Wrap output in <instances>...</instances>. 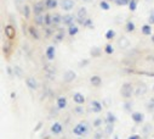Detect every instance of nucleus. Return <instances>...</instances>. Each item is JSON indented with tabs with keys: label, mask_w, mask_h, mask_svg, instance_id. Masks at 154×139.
I'll return each instance as SVG.
<instances>
[{
	"label": "nucleus",
	"mask_w": 154,
	"mask_h": 139,
	"mask_svg": "<svg viewBox=\"0 0 154 139\" xmlns=\"http://www.w3.org/2000/svg\"><path fill=\"white\" fill-rule=\"evenodd\" d=\"M134 93H135L134 87H132V84L130 82H125L120 88V95L124 99H130L134 95Z\"/></svg>",
	"instance_id": "obj_1"
},
{
	"label": "nucleus",
	"mask_w": 154,
	"mask_h": 139,
	"mask_svg": "<svg viewBox=\"0 0 154 139\" xmlns=\"http://www.w3.org/2000/svg\"><path fill=\"white\" fill-rule=\"evenodd\" d=\"M89 133V126L86 122H79L78 124L73 128V134L74 135H78V137H84Z\"/></svg>",
	"instance_id": "obj_2"
},
{
	"label": "nucleus",
	"mask_w": 154,
	"mask_h": 139,
	"mask_svg": "<svg viewBox=\"0 0 154 139\" xmlns=\"http://www.w3.org/2000/svg\"><path fill=\"white\" fill-rule=\"evenodd\" d=\"M60 5H61V9L63 11L69 12V11H72L74 9L75 1H74V0H61V4Z\"/></svg>",
	"instance_id": "obj_3"
},
{
	"label": "nucleus",
	"mask_w": 154,
	"mask_h": 139,
	"mask_svg": "<svg viewBox=\"0 0 154 139\" xmlns=\"http://www.w3.org/2000/svg\"><path fill=\"white\" fill-rule=\"evenodd\" d=\"M131 118L136 124H141L145 122V113L139 112V111H135L131 113Z\"/></svg>",
	"instance_id": "obj_4"
},
{
	"label": "nucleus",
	"mask_w": 154,
	"mask_h": 139,
	"mask_svg": "<svg viewBox=\"0 0 154 139\" xmlns=\"http://www.w3.org/2000/svg\"><path fill=\"white\" fill-rule=\"evenodd\" d=\"M45 9H46V6H45V3H44V1H38V3H35V4H34V6H33L34 16L41 15L43 12H44V10H45Z\"/></svg>",
	"instance_id": "obj_5"
},
{
	"label": "nucleus",
	"mask_w": 154,
	"mask_h": 139,
	"mask_svg": "<svg viewBox=\"0 0 154 139\" xmlns=\"http://www.w3.org/2000/svg\"><path fill=\"white\" fill-rule=\"evenodd\" d=\"M76 78V73L73 70H68L63 73V82L65 83H70Z\"/></svg>",
	"instance_id": "obj_6"
},
{
	"label": "nucleus",
	"mask_w": 154,
	"mask_h": 139,
	"mask_svg": "<svg viewBox=\"0 0 154 139\" xmlns=\"http://www.w3.org/2000/svg\"><path fill=\"white\" fill-rule=\"evenodd\" d=\"M147 90H148V87H147V84H146V83H143V82H139V83L137 84V88H136V90H135V94H136L137 96H141V95L146 94V93H147Z\"/></svg>",
	"instance_id": "obj_7"
},
{
	"label": "nucleus",
	"mask_w": 154,
	"mask_h": 139,
	"mask_svg": "<svg viewBox=\"0 0 154 139\" xmlns=\"http://www.w3.org/2000/svg\"><path fill=\"white\" fill-rule=\"evenodd\" d=\"M45 56L49 61H52L56 56V48L54 45H50L46 48V51H45Z\"/></svg>",
	"instance_id": "obj_8"
},
{
	"label": "nucleus",
	"mask_w": 154,
	"mask_h": 139,
	"mask_svg": "<svg viewBox=\"0 0 154 139\" xmlns=\"http://www.w3.org/2000/svg\"><path fill=\"white\" fill-rule=\"evenodd\" d=\"M51 133H52L54 135H58L63 132V126L60 123V122H54L52 126H51V128H50Z\"/></svg>",
	"instance_id": "obj_9"
},
{
	"label": "nucleus",
	"mask_w": 154,
	"mask_h": 139,
	"mask_svg": "<svg viewBox=\"0 0 154 139\" xmlns=\"http://www.w3.org/2000/svg\"><path fill=\"white\" fill-rule=\"evenodd\" d=\"M4 31H5V34H6V37L9 38V39H14V38L16 37V29H15V27L12 26V24H7V26H5Z\"/></svg>",
	"instance_id": "obj_10"
},
{
	"label": "nucleus",
	"mask_w": 154,
	"mask_h": 139,
	"mask_svg": "<svg viewBox=\"0 0 154 139\" xmlns=\"http://www.w3.org/2000/svg\"><path fill=\"white\" fill-rule=\"evenodd\" d=\"M90 107H91V111L94 113H100V112H102V109H103V106H102V104L98 100H92L90 103Z\"/></svg>",
	"instance_id": "obj_11"
},
{
	"label": "nucleus",
	"mask_w": 154,
	"mask_h": 139,
	"mask_svg": "<svg viewBox=\"0 0 154 139\" xmlns=\"http://www.w3.org/2000/svg\"><path fill=\"white\" fill-rule=\"evenodd\" d=\"M75 20H76V17H74V16L70 15V14H67V15H63V16H62V22H63V24H66V26H68V27H70L72 24H75V23H74Z\"/></svg>",
	"instance_id": "obj_12"
},
{
	"label": "nucleus",
	"mask_w": 154,
	"mask_h": 139,
	"mask_svg": "<svg viewBox=\"0 0 154 139\" xmlns=\"http://www.w3.org/2000/svg\"><path fill=\"white\" fill-rule=\"evenodd\" d=\"M25 85H27L31 90H36L38 89V82L34 77H27L25 78Z\"/></svg>",
	"instance_id": "obj_13"
},
{
	"label": "nucleus",
	"mask_w": 154,
	"mask_h": 139,
	"mask_svg": "<svg viewBox=\"0 0 154 139\" xmlns=\"http://www.w3.org/2000/svg\"><path fill=\"white\" fill-rule=\"evenodd\" d=\"M73 101H74L76 105H84V103H85V96H84L81 93L76 92V93L73 94Z\"/></svg>",
	"instance_id": "obj_14"
},
{
	"label": "nucleus",
	"mask_w": 154,
	"mask_h": 139,
	"mask_svg": "<svg viewBox=\"0 0 154 139\" xmlns=\"http://www.w3.org/2000/svg\"><path fill=\"white\" fill-rule=\"evenodd\" d=\"M67 98L66 96H58L57 100H56V105H57V109L60 110H63L67 107Z\"/></svg>",
	"instance_id": "obj_15"
},
{
	"label": "nucleus",
	"mask_w": 154,
	"mask_h": 139,
	"mask_svg": "<svg viewBox=\"0 0 154 139\" xmlns=\"http://www.w3.org/2000/svg\"><path fill=\"white\" fill-rule=\"evenodd\" d=\"M90 83H91V85L92 87H101L102 85V78L100 77V76H97V74H94V76H91L90 77Z\"/></svg>",
	"instance_id": "obj_16"
},
{
	"label": "nucleus",
	"mask_w": 154,
	"mask_h": 139,
	"mask_svg": "<svg viewBox=\"0 0 154 139\" xmlns=\"http://www.w3.org/2000/svg\"><path fill=\"white\" fill-rule=\"evenodd\" d=\"M118 44H119V48H120V49H127V48L130 46L131 43H130V40L127 39L126 37H120Z\"/></svg>",
	"instance_id": "obj_17"
},
{
	"label": "nucleus",
	"mask_w": 154,
	"mask_h": 139,
	"mask_svg": "<svg viewBox=\"0 0 154 139\" xmlns=\"http://www.w3.org/2000/svg\"><path fill=\"white\" fill-rule=\"evenodd\" d=\"M115 122H117V116L114 115L113 112H107V115H106V123L107 124H114Z\"/></svg>",
	"instance_id": "obj_18"
},
{
	"label": "nucleus",
	"mask_w": 154,
	"mask_h": 139,
	"mask_svg": "<svg viewBox=\"0 0 154 139\" xmlns=\"http://www.w3.org/2000/svg\"><path fill=\"white\" fill-rule=\"evenodd\" d=\"M29 34H31V37L33 38V39H35V40H38V39H40V35H39V32H38V29L34 27V26H31L29 27Z\"/></svg>",
	"instance_id": "obj_19"
},
{
	"label": "nucleus",
	"mask_w": 154,
	"mask_h": 139,
	"mask_svg": "<svg viewBox=\"0 0 154 139\" xmlns=\"http://www.w3.org/2000/svg\"><path fill=\"white\" fill-rule=\"evenodd\" d=\"M57 5H58L57 0H45V6L47 10H52V9L57 7Z\"/></svg>",
	"instance_id": "obj_20"
},
{
	"label": "nucleus",
	"mask_w": 154,
	"mask_h": 139,
	"mask_svg": "<svg viewBox=\"0 0 154 139\" xmlns=\"http://www.w3.org/2000/svg\"><path fill=\"white\" fill-rule=\"evenodd\" d=\"M61 23H62V16L56 12V14L52 15V26L57 27L58 24H61Z\"/></svg>",
	"instance_id": "obj_21"
},
{
	"label": "nucleus",
	"mask_w": 154,
	"mask_h": 139,
	"mask_svg": "<svg viewBox=\"0 0 154 139\" xmlns=\"http://www.w3.org/2000/svg\"><path fill=\"white\" fill-rule=\"evenodd\" d=\"M34 22L38 24V26H44V24H45V15L34 16Z\"/></svg>",
	"instance_id": "obj_22"
},
{
	"label": "nucleus",
	"mask_w": 154,
	"mask_h": 139,
	"mask_svg": "<svg viewBox=\"0 0 154 139\" xmlns=\"http://www.w3.org/2000/svg\"><path fill=\"white\" fill-rule=\"evenodd\" d=\"M141 32H142L143 35H150L152 34V26L150 24H143L141 27Z\"/></svg>",
	"instance_id": "obj_23"
},
{
	"label": "nucleus",
	"mask_w": 154,
	"mask_h": 139,
	"mask_svg": "<svg viewBox=\"0 0 154 139\" xmlns=\"http://www.w3.org/2000/svg\"><path fill=\"white\" fill-rule=\"evenodd\" d=\"M78 32H79V27L76 26V24H72L70 27H68V34L70 37L76 35V34H78Z\"/></svg>",
	"instance_id": "obj_24"
},
{
	"label": "nucleus",
	"mask_w": 154,
	"mask_h": 139,
	"mask_svg": "<svg viewBox=\"0 0 154 139\" xmlns=\"http://www.w3.org/2000/svg\"><path fill=\"white\" fill-rule=\"evenodd\" d=\"M135 29H136L135 23H134L132 21H127L126 24H125V31H126V32H129V33H131V32H134Z\"/></svg>",
	"instance_id": "obj_25"
},
{
	"label": "nucleus",
	"mask_w": 154,
	"mask_h": 139,
	"mask_svg": "<svg viewBox=\"0 0 154 139\" xmlns=\"http://www.w3.org/2000/svg\"><path fill=\"white\" fill-rule=\"evenodd\" d=\"M86 15H87V10H86V7L81 6V7L78 10V14H76V17H79V18H86Z\"/></svg>",
	"instance_id": "obj_26"
},
{
	"label": "nucleus",
	"mask_w": 154,
	"mask_h": 139,
	"mask_svg": "<svg viewBox=\"0 0 154 139\" xmlns=\"http://www.w3.org/2000/svg\"><path fill=\"white\" fill-rule=\"evenodd\" d=\"M22 12H23V16L25 18H29V16H31V7H29V5L24 4L23 7H22Z\"/></svg>",
	"instance_id": "obj_27"
},
{
	"label": "nucleus",
	"mask_w": 154,
	"mask_h": 139,
	"mask_svg": "<svg viewBox=\"0 0 154 139\" xmlns=\"http://www.w3.org/2000/svg\"><path fill=\"white\" fill-rule=\"evenodd\" d=\"M101 54H102L101 48L94 46V48L91 49V55H92V57H98V56H101Z\"/></svg>",
	"instance_id": "obj_28"
},
{
	"label": "nucleus",
	"mask_w": 154,
	"mask_h": 139,
	"mask_svg": "<svg viewBox=\"0 0 154 139\" xmlns=\"http://www.w3.org/2000/svg\"><path fill=\"white\" fill-rule=\"evenodd\" d=\"M115 34H117V33H115V31L114 29H108L107 32H106V39H108V40H112V39H114V38H115Z\"/></svg>",
	"instance_id": "obj_29"
},
{
	"label": "nucleus",
	"mask_w": 154,
	"mask_h": 139,
	"mask_svg": "<svg viewBox=\"0 0 154 139\" xmlns=\"http://www.w3.org/2000/svg\"><path fill=\"white\" fill-rule=\"evenodd\" d=\"M14 73H15L16 77H18V78H22V77H23V70H22L20 66H15V67H14Z\"/></svg>",
	"instance_id": "obj_30"
},
{
	"label": "nucleus",
	"mask_w": 154,
	"mask_h": 139,
	"mask_svg": "<svg viewBox=\"0 0 154 139\" xmlns=\"http://www.w3.org/2000/svg\"><path fill=\"white\" fill-rule=\"evenodd\" d=\"M100 7L102 10H105V11H108L110 9V5H109V1H107V0H102V1L100 3Z\"/></svg>",
	"instance_id": "obj_31"
},
{
	"label": "nucleus",
	"mask_w": 154,
	"mask_h": 139,
	"mask_svg": "<svg viewBox=\"0 0 154 139\" xmlns=\"http://www.w3.org/2000/svg\"><path fill=\"white\" fill-rule=\"evenodd\" d=\"M54 37H55V42H62L63 39H65V31H60Z\"/></svg>",
	"instance_id": "obj_32"
},
{
	"label": "nucleus",
	"mask_w": 154,
	"mask_h": 139,
	"mask_svg": "<svg viewBox=\"0 0 154 139\" xmlns=\"http://www.w3.org/2000/svg\"><path fill=\"white\" fill-rule=\"evenodd\" d=\"M45 26H52V15L45 14Z\"/></svg>",
	"instance_id": "obj_33"
},
{
	"label": "nucleus",
	"mask_w": 154,
	"mask_h": 139,
	"mask_svg": "<svg viewBox=\"0 0 154 139\" xmlns=\"http://www.w3.org/2000/svg\"><path fill=\"white\" fill-rule=\"evenodd\" d=\"M150 132H152V124L150 123H146L143 126V128H142V133L146 134V135H148Z\"/></svg>",
	"instance_id": "obj_34"
},
{
	"label": "nucleus",
	"mask_w": 154,
	"mask_h": 139,
	"mask_svg": "<svg viewBox=\"0 0 154 139\" xmlns=\"http://www.w3.org/2000/svg\"><path fill=\"white\" fill-rule=\"evenodd\" d=\"M131 0H115V4H117L118 6H125V5H129Z\"/></svg>",
	"instance_id": "obj_35"
},
{
	"label": "nucleus",
	"mask_w": 154,
	"mask_h": 139,
	"mask_svg": "<svg viewBox=\"0 0 154 139\" xmlns=\"http://www.w3.org/2000/svg\"><path fill=\"white\" fill-rule=\"evenodd\" d=\"M136 9H137V0H131L130 4H129V10L131 12H134Z\"/></svg>",
	"instance_id": "obj_36"
},
{
	"label": "nucleus",
	"mask_w": 154,
	"mask_h": 139,
	"mask_svg": "<svg viewBox=\"0 0 154 139\" xmlns=\"http://www.w3.org/2000/svg\"><path fill=\"white\" fill-rule=\"evenodd\" d=\"M105 53L108 54V55H112L114 53V48L112 46V44H107L106 48H105Z\"/></svg>",
	"instance_id": "obj_37"
},
{
	"label": "nucleus",
	"mask_w": 154,
	"mask_h": 139,
	"mask_svg": "<svg viewBox=\"0 0 154 139\" xmlns=\"http://www.w3.org/2000/svg\"><path fill=\"white\" fill-rule=\"evenodd\" d=\"M83 26H84V27H87V28H94V23H92V20H91V18H86Z\"/></svg>",
	"instance_id": "obj_38"
},
{
	"label": "nucleus",
	"mask_w": 154,
	"mask_h": 139,
	"mask_svg": "<svg viewBox=\"0 0 154 139\" xmlns=\"http://www.w3.org/2000/svg\"><path fill=\"white\" fill-rule=\"evenodd\" d=\"M147 110L148 111H153L154 110V98L149 99L148 103H147Z\"/></svg>",
	"instance_id": "obj_39"
},
{
	"label": "nucleus",
	"mask_w": 154,
	"mask_h": 139,
	"mask_svg": "<svg viewBox=\"0 0 154 139\" xmlns=\"http://www.w3.org/2000/svg\"><path fill=\"white\" fill-rule=\"evenodd\" d=\"M148 24H154V10H150L149 12V17H148Z\"/></svg>",
	"instance_id": "obj_40"
},
{
	"label": "nucleus",
	"mask_w": 154,
	"mask_h": 139,
	"mask_svg": "<svg viewBox=\"0 0 154 139\" xmlns=\"http://www.w3.org/2000/svg\"><path fill=\"white\" fill-rule=\"evenodd\" d=\"M74 111H75L76 115H81V113H84V107L81 105H78V106L74 109Z\"/></svg>",
	"instance_id": "obj_41"
},
{
	"label": "nucleus",
	"mask_w": 154,
	"mask_h": 139,
	"mask_svg": "<svg viewBox=\"0 0 154 139\" xmlns=\"http://www.w3.org/2000/svg\"><path fill=\"white\" fill-rule=\"evenodd\" d=\"M92 126H94L95 128H98V127H101V126H102V118H96V120L94 121Z\"/></svg>",
	"instance_id": "obj_42"
},
{
	"label": "nucleus",
	"mask_w": 154,
	"mask_h": 139,
	"mask_svg": "<svg viewBox=\"0 0 154 139\" xmlns=\"http://www.w3.org/2000/svg\"><path fill=\"white\" fill-rule=\"evenodd\" d=\"M113 131H114V124H107L106 126V133L107 134H110Z\"/></svg>",
	"instance_id": "obj_43"
},
{
	"label": "nucleus",
	"mask_w": 154,
	"mask_h": 139,
	"mask_svg": "<svg viewBox=\"0 0 154 139\" xmlns=\"http://www.w3.org/2000/svg\"><path fill=\"white\" fill-rule=\"evenodd\" d=\"M131 107H132V104H131L130 101H126V103L124 104V109H125L127 112H131Z\"/></svg>",
	"instance_id": "obj_44"
},
{
	"label": "nucleus",
	"mask_w": 154,
	"mask_h": 139,
	"mask_svg": "<svg viewBox=\"0 0 154 139\" xmlns=\"http://www.w3.org/2000/svg\"><path fill=\"white\" fill-rule=\"evenodd\" d=\"M89 62H90L89 60H83V61H80V62H79V67H84V66H86V65L89 64Z\"/></svg>",
	"instance_id": "obj_45"
},
{
	"label": "nucleus",
	"mask_w": 154,
	"mask_h": 139,
	"mask_svg": "<svg viewBox=\"0 0 154 139\" xmlns=\"http://www.w3.org/2000/svg\"><path fill=\"white\" fill-rule=\"evenodd\" d=\"M127 139H141V137L138 134H131V135H129Z\"/></svg>",
	"instance_id": "obj_46"
},
{
	"label": "nucleus",
	"mask_w": 154,
	"mask_h": 139,
	"mask_svg": "<svg viewBox=\"0 0 154 139\" xmlns=\"http://www.w3.org/2000/svg\"><path fill=\"white\" fill-rule=\"evenodd\" d=\"M142 74H147V76H150V77H154V73H148V72H142Z\"/></svg>",
	"instance_id": "obj_47"
},
{
	"label": "nucleus",
	"mask_w": 154,
	"mask_h": 139,
	"mask_svg": "<svg viewBox=\"0 0 154 139\" xmlns=\"http://www.w3.org/2000/svg\"><path fill=\"white\" fill-rule=\"evenodd\" d=\"M147 60H152V61H154V56H147Z\"/></svg>",
	"instance_id": "obj_48"
},
{
	"label": "nucleus",
	"mask_w": 154,
	"mask_h": 139,
	"mask_svg": "<svg viewBox=\"0 0 154 139\" xmlns=\"http://www.w3.org/2000/svg\"><path fill=\"white\" fill-rule=\"evenodd\" d=\"M150 40H152V43L154 44V34H152V35H150Z\"/></svg>",
	"instance_id": "obj_49"
},
{
	"label": "nucleus",
	"mask_w": 154,
	"mask_h": 139,
	"mask_svg": "<svg viewBox=\"0 0 154 139\" xmlns=\"http://www.w3.org/2000/svg\"><path fill=\"white\" fill-rule=\"evenodd\" d=\"M83 1H84V3H91L92 0H83Z\"/></svg>",
	"instance_id": "obj_50"
},
{
	"label": "nucleus",
	"mask_w": 154,
	"mask_h": 139,
	"mask_svg": "<svg viewBox=\"0 0 154 139\" xmlns=\"http://www.w3.org/2000/svg\"><path fill=\"white\" fill-rule=\"evenodd\" d=\"M153 90H154V85H153Z\"/></svg>",
	"instance_id": "obj_51"
}]
</instances>
